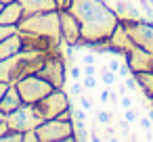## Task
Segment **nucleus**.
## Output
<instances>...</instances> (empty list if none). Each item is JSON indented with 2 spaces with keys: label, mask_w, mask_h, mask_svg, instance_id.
Returning a JSON list of instances; mask_svg holds the SVG:
<instances>
[{
  "label": "nucleus",
  "mask_w": 153,
  "mask_h": 142,
  "mask_svg": "<svg viewBox=\"0 0 153 142\" xmlns=\"http://www.w3.org/2000/svg\"><path fill=\"white\" fill-rule=\"evenodd\" d=\"M69 11L80 21L82 46L107 44L120 23L115 9H111L105 0H71Z\"/></svg>",
  "instance_id": "nucleus-1"
},
{
  "label": "nucleus",
  "mask_w": 153,
  "mask_h": 142,
  "mask_svg": "<svg viewBox=\"0 0 153 142\" xmlns=\"http://www.w3.org/2000/svg\"><path fill=\"white\" fill-rule=\"evenodd\" d=\"M48 54L51 52H38V50H23L21 48L17 54L0 61V82L15 84L25 75L38 73Z\"/></svg>",
  "instance_id": "nucleus-2"
},
{
  "label": "nucleus",
  "mask_w": 153,
  "mask_h": 142,
  "mask_svg": "<svg viewBox=\"0 0 153 142\" xmlns=\"http://www.w3.org/2000/svg\"><path fill=\"white\" fill-rule=\"evenodd\" d=\"M19 32H30L36 36H44L53 40L55 46H61V23H59V11H46V13H32L23 15L19 21Z\"/></svg>",
  "instance_id": "nucleus-3"
},
{
  "label": "nucleus",
  "mask_w": 153,
  "mask_h": 142,
  "mask_svg": "<svg viewBox=\"0 0 153 142\" xmlns=\"http://www.w3.org/2000/svg\"><path fill=\"white\" fill-rule=\"evenodd\" d=\"M38 142H76V129L74 121H61V119H44L36 125Z\"/></svg>",
  "instance_id": "nucleus-4"
},
{
  "label": "nucleus",
  "mask_w": 153,
  "mask_h": 142,
  "mask_svg": "<svg viewBox=\"0 0 153 142\" xmlns=\"http://www.w3.org/2000/svg\"><path fill=\"white\" fill-rule=\"evenodd\" d=\"M17 90H19V96L23 102L27 104H36L38 100H42L46 94H51L55 88L53 84H48L44 77H40L38 73H32V75H25L21 77L19 82H15Z\"/></svg>",
  "instance_id": "nucleus-5"
},
{
  "label": "nucleus",
  "mask_w": 153,
  "mask_h": 142,
  "mask_svg": "<svg viewBox=\"0 0 153 142\" xmlns=\"http://www.w3.org/2000/svg\"><path fill=\"white\" fill-rule=\"evenodd\" d=\"M34 107H36L40 119L44 121V119H55L61 111L69 109L71 104H69V96H67V92H65L63 88H55L51 94H46V96H44L42 100H38Z\"/></svg>",
  "instance_id": "nucleus-6"
},
{
  "label": "nucleus",
  "mask_w": 153,
  "mask_h": 142,
  "mask_svg": "<svg viewBox=\"0 0 153 142\" xmlns=\"http://www.w3.org/2000/svg\"><path fill=\"white\" fill-rule=\"evenodd\" d=\"M38 75L44 77L48 84H53V88H63V86H65L67 69H65V61H63V57H61L59 50H53V52L46 57V61H44V65L40 67Z\"/></svg>",
  "instance_id": "nucleus-7"
},
{
  "label": "nucleus",
  "mask_w": 153,
  "mask_h": 142,
  "mask_svg": "<svg viewBox=\"0 0 153 142\" xmlns=\"http://www.w3.org/2000/svg\"><path fill=\"white\" fill-rule=\"evenodd\" d=\"M122 25L136 46H140V48H145L147 52L153 54V21L130 19V21H122Z\"/></svg>",
  "instance_id": "nucleus-8"
},
{
  "label": "nucleus",
  "mask_w": 153,
  "mask_h": 142,
  "mask_svg": "<svg viewBox=\"0 0 153 142\" xmlns=\"http://www.w3.org/2000/svg\"><path fill=\"white\" fill-rule=\"evenodd\" d=\"M40 115L36 111L34 104H27L23 102L21 107H17L13 113L7 115V123L11 129H17V132H27V129H36V125L40 123Z\"/></svg>",
  "instance_id": "nucleus-9"
},
{
  "label": "nucleus",
  "mask_w": 153,
  "mask_h": 142,
  "mask_svg": "<svg viewBox=\"0 0 153 142\" xmlns=\"http://www.w3.org/2000/svg\"><path fill=\"white\" fill-rule=\"evenodd\" d=\"M59 23H61V38L67 46H82V27L76 15L69 9L59 11Z\"/></svg>",
  "instance_id": "nucleus-10"
},
{
  "label": "nucleus",
  "mask_w": 153,
  "mask_h": 142,
  "mask_svg": "<svg viewBox=\"0 0 153 142\" xmlns=\"http://www.w3.org/2000/svg\"><path fill=\"white\" fill-rule=\"evenodd\" d=\"M124 61H126V65L130 67V73L151 71V69H153V54L147 52V50L140 48V46L130 48V50L124 54Z\"/></svg>",
  "instance_id": "nucleus-11"
},
{
  "label": "nucleus",
  "mask_w": 153,
  "mask_h": 142,
  "mask_svg": "<svg viewBox=\"0 0 153 142\" xmlns=\"http://www.w3.org/2000/svg\"><path fill=\"white\" fill-rule=\"evenodd\" d=\"M136 44L130 40V36H128V32L124 29V25H122V21L117 23V27L113 29V34H111V38L107 40V50L109 52H113L115 57H124L130 48H134Z\"/></svg>",
  "instance_id": "nucleus-12"
},
{
  "label": "nucleus",
  "mask_w": 153,
  "mask_h": 142,
  "mask_svg": "<svg viewBox=\"0 0 153 142\" xmlns=\"http://www.w3.org/2000/svg\"><path fill=\"white\" fill-rule=\"evenodd\" d=\"M21 36V44H23V50H38V52H53V50H59L61 46H55L53 40L44 38V36H36V34H30V32H19Z\"/></svg>",
  "instance_id": "nucleus-13"
},
{
  "label": "nucleus",
  "mask_w": 153,
  "mask_h": 142,
  "mask_svg": "<svg viewBox=\"0 0 153 142\" xmlns=\"http://www.w3.org/2000/svg\"><path fill=\"white\" fill-rule=\"evenodd\" d=\"M23 9V15L32 13H46V11H59L57 0H17Z\"/></svg>",
  "instance_id": "nucleus-14"
},
{
  "label": "nucleus",
  "mask_w": 153,
  "mask_h": 142,
  "mask_svg": "<svg viewBox=\"0 0 153 142\" xmlns=\"http://www.w3.org/2000/svg\"><path fill=\"white\" fill-rule=\"evenodd\" d=\"M21 104H23V100H21V96H19V90H17L15 84H11V86L7 88L2 100H0V111H2L4 115H9V113H13V111H15L17 107H21Z\"/></svg>",
  "instance_id": "nucleus-15"
},
{
  "label": "nucleus",
  "mask_w": 153,
  "mask_h": 142,
  "mask_svg": "<svg viewBox=\"0 0 153 142\" xmlns=\"http://www.w3.org/2000/svg\"><path fill=\"white\" fill-rule=\"evenodd\" d=\"M21 17H23V9L19 2H9L0 11V23L4 25H19Z\"/></svg>",
  "instance_id": "nucleus-16"
},
{
  "label": "nucleus",
  "mask_w": 153,
  "mask_h": 142,
  "mask_svg": "<svg viewBox=\"0 0 153 142\" xmlns=\"http://www.w3.org/2000/svg\"><path fill=\"white\" fill-rule=\"evenodd\" d=\"M21 48H23V44H21V36H19V32L13 34V36H9V38H4L2 42H0V61H4V59L17 54Z\"/></svg>",
  "instance_id": "nucleus-17"
},
{
  "label": "nucleus",
  "mask_w": 153,
  "mask_h": 142,
  "mask_svg": "<svg viewBox=\"0 0 153 142\" xmlns=\"http://www.w3.org/2000/svg\"><path fill=\"white\" fill-rule=\"evenodd\" d=\"M136 84H138V90L145 94L147 100H153V69L151 71H138V73H132Z\"/></svg>",
  "instance_id": "nucleus-18"
},
{
  "label": "nucleus",
  "mask_w": 153,
  "mask_h": 142,
  "mask_svg": "<svg viewBox=\"0 0 153 142\" xmlns=\"http://www.w3.org/2000/svg\"><path fill=\"white\" fill-rule=\"evenodd\" d=\"M115 13H117V17H120V21H130V19H143V13L134 7V4H130L128 0H120V2L115 4Z\"/></svg>",
  "instance_id": "nucleus-19"
},
{
  "label": "nucleus",
  "mask_w": 153,
  "mask_h": 142,
  "mask_svg": "<svg viewBox=\"0 0 153 142\" xmlns=\"http://www.w3.org/2000/svg\"><path fill=\"white\" fill-rule=\"evenodd\" d=\"M0 142H23V132H17V129H9L2 138H0Z\"/></svg>",
  "instance_id": "nucleus-20"
},
{
  "label": "nucleus",
  "mask_w": 153,
  "mask_h": 142,
  "mask_svg": "<svg viewBox=\"0 0 153 142\" xmlns=\"http://www.w3.org/2000/svg\"><path fill=\"white\" fill-rule=\"evenodd\" d=\"M19 32V25H4V23H0V42H2L4 38L13 36Z\"/></svg>",
  "instance_id": "nucleus-21"
},
{
  "label": "nucleus",
  "mask_w": 153,
  "mask_h": 142,
  "mask_svg": "<svg viewBox=\"0 0 153 142\" xmlns=\"http://www.w3.org/2000/svg\"><path fill=\"white\" fill-rule=\"evenodd\" d=\"M115 71H111V69H101V77H103V84H107V86H111L113 82H115Z\"/></svg>",
  "instance_id": "nucleus-22"
},
{
  "label": "nucleus",
  "mask_w": 153,
  "mask_h": 142,
  "mask_svg": "<svg viewBox=\"0 0 153 142\" xmlns=\"http://www.w3.org/2000/svg\"><path fill=\"white\" fill-rule=\"evenodd\" d=\"M138 117H140V115H138V109H134V107L126 109V113H124V119H126L128 123H134V121H136Z\"/></svg>",
  "instance_id": "nucleus-23"
},
{
  "label": "nucleus",
  "mask_w": 153,
  "mask_h": 142,
  "mask_svg": "<svg viewBox=\"0 0 153 142\" xmlns=\"http://www.w3.org/2000/svg\"><path fill=\"white\" fill-rule=\"evenodd\" d=\"M111 119H113V113H109V111H99V113H97V121L103 123V125L111 123Z\"/></svg>",
  "instance_id": "nucleus-24"
},
{
  "label": "nucleus",
  "mask_w": 153,
  "mask_h": 142,
  "mask_svg": "<svg viewBox=\"0 0 153 142\" xmlns=\"http://www.w3.org/2000/svg\"><path fill=\"white\" fill-rule=\"evenodd\" d=\"M82 86H84L86 90H92V88L97 86V77H94V75H82Z\"/></svg>",
  "instance_id": "nucleus-25"
},
{
  "label": "nucleus",
  "mask_w": 153,
  "mask_h": 142,
  "mask_svg": "<svg viewBox=\"0 0 153 142\" xmlns=\"http://www.w3.org/2000/svg\"><path fill=\"white\" fill-rule=\"evenodd\" d=\"M124 84H126V88H128L130 92H136V88H138V84H136V79H134V75H132V73L124 79Z\"/></svg>",
  "instance_id": "nucleus-26"
},
{
  "label": "nucleus",
  "mask_w": 153,
  "mask_h": 142,
  "mask_svg": "<svg viewBox=\"0 0 153 142\" xmlns=\"http://www.w3.org/2000/svg\"><path fill=\"white\" fill-rule=\"evenodd\" d=\"M23 142H38V134H36V129H27V132H23Z\"/></svg>",
  "instance_id": "nucleus-27"
},
{
  "label": "nucleus",
  "mask_w": 153,
  "mask_h": 142,
  "mask_svg": "<svg viewBox=\"0 0 153 142\" xmlns=\"http://www.w3.org/2000/svg\"><path fill=\"white\" fill-rule=\"evenodd\" d=\"M71 111H74V109H71ZM74 121H86V109H82V107L76 109V111H74Z\"/></svg>",
  "instance_id": "nucleus-28"
},
{
  "label": "nucleus",
  "mask_w": 153,
  "mask_h": 142,
  "mask_svg": "<svg viewBox=\"0 0 153 142\" xmlns=\"http://www.w3.org/2000/svg\"><path fill=\"white\" fill-rule=\"evenodd\" d=\"M78 98H80V107H82V109H86V111H90V109H92V102L88 100V96H84V94H80Z\"/></svg>",
  "instance_id": "nucleus-29"
},
{
  "label": "nucleus",
  "mask_w": 153,
  "mask_h": 142,
  "mask_svg": "<svg viewBox=\"0 0 153 142\" xmlns=\"http://www.w3.org/2000/svg\"><path fill=\"white\" fill-rule=\"evenodd\" d=\"M82 63L84 65H97V57L94 54H84L82 57Z\"/></svg>",
  "instance_id": "nucleus-30"
},
{
  "label": "nucleus",
  "mask_w": 153,
  "mask_h": 142,
  "mask_svg": "<svg viewBox=\"0 0 153 142\" xmlns=\"http://www.w3.org/2000/svg\"><path fill=\"white\" fill-rule=\"evenodd\" d=\"M94 73H97V65H84L82 75H94Z\"/></svg>",
  "instance_id": "nucleus-31"
},
{
  "label": "nucleus",
  "mask_w": 153,
  "mask_h": 142,
  "mask_svg": "<svg viewBox=\"0 0 153 142\" xmlns=\"http://www.w3.org/2000/svg\"><path fill=\"white\" fill-rule=\"evenodd\" d=\"M82 88H84V86H80V84H74V86L69 88V94H71V96H80V94H82Z\"/></svg>",
  "instance_id": "nucleus-32"
},
{
  "label": "nucleus",
  "mask_w": 153,
  "mask_h": 142,
  "mask_svg": "<svg viewBox=\"0 0 153 142\" xmlns=\"http://www.w3.org/2000/svg\"><path fill=\"white\" fill-rule=\"evenodd\" d=\"M120 104H122L124 109H130V107H132V98H130V96H120Z\"/></svg>",
  "instance_id": "nucleus-33"
},
{
  "label": "nucleus",
  "mask_w": 153,
  "mask_h": 142,
  "mask_svg": "<svg viewBox=\"0 0 153 142\" xmlns=\"http://www.w3.org/2000/svg\"><path fill=\"white\" fill-rule=\"evenodd\" d=\"M11 127H9V123H7V119H2V121H0V138H2L7 132H9Z\"/></svg>",
  "instance_id": "nucleus-34"
},
{
  "label": "nucleus",
  "mask_w": 153,
  "mask_h": 142,
  "mask_svg": "<svg viewBox=\"0 0 153 142\" xmlns=\"http://www.w3.org/2000/svg\"><path fill=\"white\" fill-rule=\"evenodd\" d=\"M128 73H130V67H128V65H120L117 75H120V77H128Z\"/></svg>",
  "instance_id": "nucleus-35"
},
{
  "label": "nucleus",
  "mask_w": 153,
  "mask_h": 142,
  "mask_svg": "<svg viewBox=\"0 0 153 142\" xmlns=\"http://www.w3.org/2000/svg\"><path fill=\"white\" fill-rule=\"evenodd\" d=\"M99 100L105 104V102H109V90H101V94H99Z\"/></svg>",
  "instance_id": "nucleus-36"
},
{
  "label": "nucleus",
  "mask_w": 153,
  "mask_h": 142,
  "mask_svg": "<svg viewBox=\"0 0 153 142\" xmlns=\"http://www.w3.org/2000/svg\"><path fill=\"white\" fill-rule=\"evenodd\" d=\"M109 69L117 73V71H120V61H117V59H113V61H109Z\"/></svg>",
  "instance_id": "nucleus-37"
},
{
  "label": "nucleus",
  "mask_w": 153,
  "mask_h": 142,
  "mask_svg": "<svg viewBox=\"0 0 153 142\" xmlns=\"http://www.w3.org/2000/svg\"><path fill=\"white\" fill-rule=\"evenodd\" d=\"M69 75H71L74 79H80V77H82V71H80L78 67H71V71H69Z\"/></svg>",
  "instance_id": "nucleus-38"
},
{
  "label": "nucleus",
  "mask_w": 153,
  "mask_h": 142,
  "mask_svg": "<svg viewBox=\"0 0 153 142\" xmlns=\"http://www.w3.org/2000/svg\"><path fill=\"white\" fill-rule=\"evenodd\" d=\"M11 84H7V82H0V100H2V96H4V92H7V88H9Z\"/></svg>",
  "instance_id": "nucleus-39"
},
{
  "label": "nucleus",
  "mask_w": 153,
  "mask_h": 142,
  "mask_svg": "<svg viewBox=\"0 0 153 142\" xmlns=\"http://www.w3.org/2000/svg\"><path fill=\"white\" fill-rule=\"evenodd\" d=\"M109 100H111V102H120V96H117L115 92H111V90H109Z\"/></svg>",
  "instance_id": "nucleus-40"
},
{
  "label": "nucleus",
  "mask_w": 153,
  "mask_h": 142,
  "mask_svg": "<svg viewBox=\"0 0 153 142\" xmlns=\"http://www.w3.org/2000/svg\"><path fill=\"white\" fill-rule=\"evenodd\" d=\"M120 127H122L124 132H128V121H126V119H124V121H120Z\"/></svg>",
  "instance_id": "nucleus-41"
},
{
  "label": "nucleus",
  "mask_w": 153,
  "mask_h": 142,
  "mask_svg": "<svg viewBox=\"0 0 153 142\" xmlns=\"http://www.w3.org/2000/svg\"><path fill=\"white\" fill-rule=\"evenodd\" d=\"M2 4H9V2H17V0H0Z\"/></svg>",
  "instance_id": "nucleus-42"
},
{
  "label": "nucleus",
  "mask_w": 153,
  "mask_h": 142,
  "mask_svg": "<svg viewBox=\"0 0 153 142\" xmlns=\"http://www.w3.org/2000/svg\"><path fill=\"white\" fill-rule=\"evenodd\" d=\"M2 119H7V115H4L2 111H0V121H2Z\"/></svg>",
  "instance_id": "nucleus-43"
},
{
  "label": "nucleus",
  "mask_w": 153,
  "mask_h": 142,
  "mask_svg": "<svg viewBox=\"0 0 153 142\" xmlns=\"http://www.w3.org/2000/svg\"><path fill=\"white\" fill-rule=\"evenodd\" d=\"M2 7H4V4H2V2H0V11H2Z\"/></svg>",
  "instance_id": "nucleus-44"
}]
</instances>
